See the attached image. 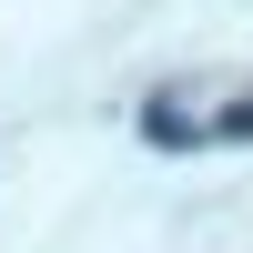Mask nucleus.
Masks as SVG:
<instances>
[{
	"instance_id": "obj_2",
	"label": "nucleus",
	"mask_w": 253,
	"mask_h": 253,
	"mask_svg": "<svg viewBox=\"0 0 253 253\" xmlns=\"http://www.w3.org/2000/svg\"><path fill=\"white\" fill-rule=\"evenodd\" d=\"M213 132H223V142H253V91H243V112H223V122H213Z\"/></svg>"
},
{
	"instance_id": "obj_1",
	"label": "nucleus",
	"mask_w": 253,
	"mask_h": 253,
	"mask_svg": "<svg viewBox=\"0 0 253 253\" xmlns=\"http://www.w3.org/2000/svg\"><path fill=\"white\" fill-rule=\"evenodd\" d=\"M203 132H213V122L172 112V101H162V112H142V142H162V152H182V142H203Z\"/></svg>"
}]
</instances>
